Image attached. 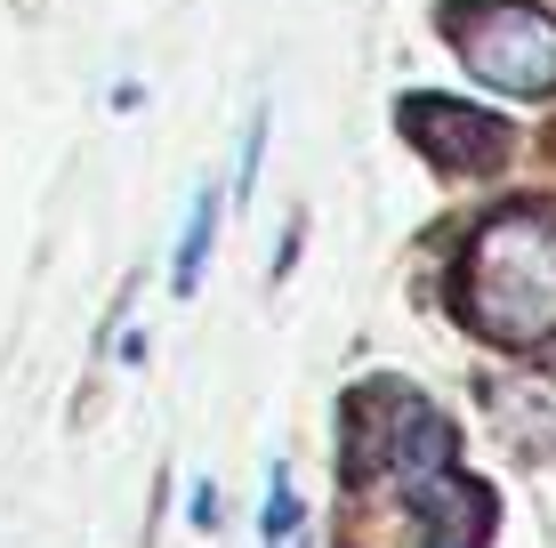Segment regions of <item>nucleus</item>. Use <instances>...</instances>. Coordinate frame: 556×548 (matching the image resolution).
<instances>
[{
    "label": "nucleus",
    "instance_id": "1",
    "mask_svg": "<svg viewBox=\"0 0 556 548\" xmlns=\"http://www.w3.org/2000/svg\"><path fill=\"white\" fill-rule=\"evenodd\" d=\"M452 307L492 347L556 339V211L548 202H508L476 226L452 267Z\"/></svg>",
    "mask_w": 556,
    "mask_h": 548
},
{
    "label": "nucleus",
    "instance_id": "2",
    "mask_svg": "<svg viewBox=\"0 0 556 548\" xmlns=\"http://www.w3.org/2000/svg\"><path fill=\"white\" fill-rule=\"evenodd\" d=\"M444 33L459 65L501 98H548L556 89V16L541 0H444Z\"/></svg>",
    "mask_w": 556,
    "mask_h": 548
},
{
    "label": "nucleus",
    "instance_id": "3",
    "mask_svg": "<svg viewBox=\"0 0 556 548\" xmlns=\"http://www.w3.org/2000/svg\"><path fill=\"white\" fill-rule=\"evenodd\" d=\"M404 138L435 169H452V178H484V169H501V154H508L501 113L459 105V98H404Z\"/></svg>",
    "mask_w": 556,
    "mask_h": 548
},
{
    "label": "nucleus",
    "instance_id": "4",
    "mask_svg": "<svg viewBox=\"0 0 556 548\" xmlns=\"http://www.w3.org/2000/svg\"><path fill=\"white\" fill-rule=\"evenodd\" d=\"M210 242H218V194H194V211H186V234H178V258H169V291L194 298L202 291V267H210Z\"/></svg>",
    "mask_w": 556,
    "mask_h": 548
},
{
    "label": "nucleus",
    "instance_id": "5",
    "mask_svg": "<svg viewBox=\"0 0 556 548\" xmlns=\"http://www.w3.org/2000/svg\"><path fill=\"white\" fill-rule=\"evenodd\" d=\"M266 548H291V533H299V500H291V476L275 468V484H266Z\"/></svg>",
    "mask_w": 556,
    "mask_h": 548
},
{
    "label": "nucleus",
    "instance_id": "6",
    "mask_svg": "<svg viewBox=\"0 0 556 548\" xmlns=\"http://www.w3.org/2000/svg\"><path fill=\"white\" fill-rule=\"evenodd\" d=\"M258 154H266V113H251V138H242V169H235V202L258 194Z\"/></svg>",
    "mask_w": 556,
    "mask_h": 548
}]
</instances>
